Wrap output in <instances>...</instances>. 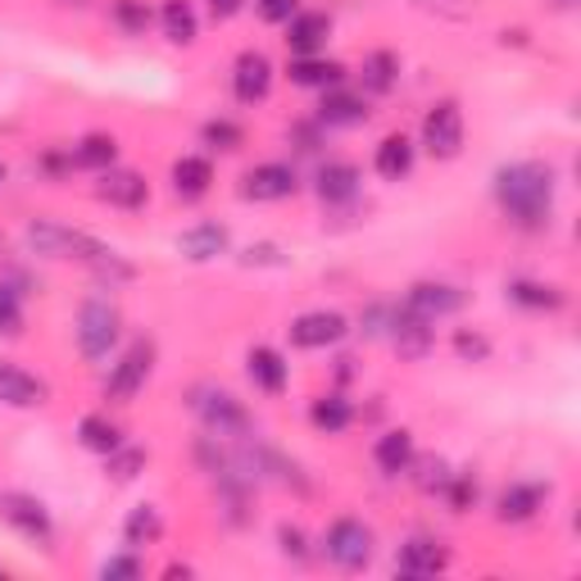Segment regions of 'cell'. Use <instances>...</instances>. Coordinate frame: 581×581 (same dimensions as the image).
Listing matches in <instances>:
<instances>
[{
	"instance_id": "1",
	"label": "cell",
	"mask_w": 581,
	"mask_h": 581,
	"mask_svg": "<svg viewBox=\"0 0 581 581\" xmlns=\"http://www.w3.org/2000/svg\"><path fill=\"white\" fill-rule=\"evenodd\" d=\"M495 201H499V209L509 214V223L523 227V232L550 227V214H555V169L550 164H536V160L505 164V169L495 173Z\"/></svg>"
},
{
	"instance_id": "2",
	"label": "cell",
	"mask_w": 581,
	"mask_h": 581,
	"mask_svg": "<svg viewBox=\"0 0 581 581\" xmlns=\"http://www.w3.org/2000/svg\"><path fill=\"white\" fill-rule=\"evenodd\" d=\"M23 241L32 255H46V259H77V263H96L109 255L105 241L87 237V232H77V227H64V223H51V218H32L28 232H23Z\"/></svg>"
},
{
	"instance_id": "3",
	"label": "cell",
	"mask_w": 581,
	"mask_h": 581,
	"mask_svg": "<svg viewBox=\"0 0 581 581\" xmlns=\"http://www.w3.org/2000/svg\"><path fill=\"white\" fill-rule=\"evenodd\" d=\"M191 409L201 413L205 432H209L214 441H241V437H250V428H255L250 409H246L237 396H232V391H223V386H196V391H191Z\"/></svg>"
},
{
	"instance_id": "4",
	"label": "cell",
	"mask_w": 581,
	"mask_h": 581,
	"mask_svg": "<svg viewBox=\"0 0 581 581\" xmlns=\"http://www.w3.org/2000/svg\"><path fill=\"white\" fill-rule=\"evenodd\" d=\"M119 332H123L119 304L96 295V300H87L83 309H77V351H83V359H92V364L109 359V351L119 345Z\"/></svg>"
},
{
	"instance_id": "5",
	"label": "cell",
	"mask_w": 581,
	"mask_h": 581,
	"mask_svg": "<svg viewBox=\"0 0 581 581\" xmlns=\"http://www.w3.org/2000/svg\"><path fill=\"white\" fill-rule=\"evenodd\" d=\"M373 550H377L373 527H364L359 518H336L327 527V536H323V555L341 572H364L373 563Z\"/></svg>"
},
{
	"instance_id": "6",
	"label": "cell",
	"mask_w": 581,
	"mask_h": 581,
	"mask_svg": "<svg viewBox=\"0 0 581 581\" xmlns=\"http://www.w3.org/2000/svg\"><path fill=\"white\" fill-rule=\"evenodd\" d=\"M0 518H6L23 540H32V546H51V536H55L51 509L28 491H0Z\"/></svg>"
},
{
	"instance_id": "7",
	"label": "cell",
	"mask_w": 581,
	"mask_h": 581,
	"mask_svg": "<svg viewBox=\"0 0 581 581\" xmlns=\"http://www.w3.org/2000/svg\"><path fill=\"white\" fill-rule=\"evenodd\" d=\"M422 150L432 160H454L463 150V109L459 100H437L428 114H422Z\"/></svg>"
},
{
	"instance_id": "8",
	"label": "cell",
	"mask_w": 581,
	"mask_h": 581,
	"mask_svg": "<svg viewBox=\"0 0 581 581\" xmlns=\"http://www.w3.org/2000/svg\"><path fill=\"white\" fill-rule=\"evenodd\" d=\"M150 373H154V341H137L132 351L114 364V373L105 381V400H114V405L137 400V391L150 381Z\"/></svg>"
},
{
	"instance_id": "9",
	"label": "cell",
	"mask_w": 581,
	"mask_h": 581,
	"mask_svg": "<svg viewBox=\"0 0 581 581\" xmlns=\"http://www.w3.org/2000/svg\"><path fill=\"white\" fill-rule=\"evenodd\" d=\"M463 304H469V291H459V287H450V282H413L409 295H405V309H409V314L428 319V323L459 314Z\"/></svg>"
},
{
	"instance_id": "10",
	"label": "cell",
	"mask_w": 581,
	"mask_h": 581,
	"mask_svg": "<svg viewBox=\"0 0 581 581\" xmlns=\"http://www.w3.org/2000/svg\"><path fill=\"white\" fill-rule=\"evenodd\" d=\"M345 332H351L345 314H336V309H314V314H300L291 323V345L295 351H327Z\"/></svg>"
},
{
	"instance_id": "11",
	"label": "cell",
	"mask_w": 581,
	"mask_h": 581,
	"mask_svg": "<svg viewBox=\"0 0 581 581\" xmlns=\"http://www.w3.org/2000/svg\"><path fill=\"white\" fill-rule=\"evenodd\" d=\"M232 92H237L241 105H259L273 92V60L263 51H241L237 64H232Z\"/></svg>"
},
{
	"instance_id": "12",
	"label": "cell",
	"mask_w": 581,
	"mask_h": 581,
	"mask_svg": "<svg viewBox=\"0 0 581 581\" xmlns=\"http://www.w3.org/2000/svg\"><path fill=\"white\" fill-rule=\"evenodd\" d=\"M445 568H450V546L437 536H409L396 555V572L405 577H437Z\"/></svg>"
},
{
	"instance_id": "13",
	"label": "cell",
	"mask_w": 581,
	"mask_h": 581,
	"mask_svg": "<svg viewBox=\"0 0 581 581\" xmlns=\"http://www.w3.org/2000/svg\"><path fill=\"white\" fill-rule=\"evenodd\" d=\"M295 169L291 164H255L246 177H241V201H287L295 196Z\"/></svg>"
},
{
	"instance_id": "14",
	"label": "cell",
	"mask_w": 581,
	"mask_h": 581,
	"mask_svg": "<svg viewBox=\"0 0 581 581\" xmlns=\"http://www.w3.org/2000/svg\"><path fill=\"white\" fill-rule=\"evenodd\" d=\"M96 196L114 209H141L150 201V182L137 169H105L96 182Z\"/></svg>"
},
{
	"instance_id": "15",
	"label": "cell",
	"mask_w": 581,
	"mask_h": 581,
	"mask_svg": "<svg viewBox=\"0 0 581 581\" xmlns=\"http://www.w3.org/2000/svg\"><path fill=\"white\" fill-rule=\"evenodd\" d=\"M546 499H550V491L540 482H514L495 495V518L499 523H531L540 509H546Z\"/></svg>"
},
{
	"instance_id": "16",
	"label": "cell",
	"mask_w": 581,
	"mask_h": 581,
	"mask_svg": "<svg viewBox=\"0 0 581 581\" xmlns=\"http://www.w3.org/2000/svg\"><path fill=\"white\" fill-rule=\"evenodd\" d=\"M46 396H51V391H46L42 377H32V373H23L19 364L0 359V400H6L10 409H42Z\"/></svg>"
},
{
	"instance_id": "17",
	"label": "cell",
	"mask_w": 581,
	"mask_h": 581,
	"mask_svg": "<svg viewBox=\"0 0 581 581\" xmlns=\"http://www.w3.org/2000/svg\"><path fill=\"white\" fill-rule=\"evenodd\" d=\"M332 36V19L319 10H295L287 19V51L291 55H319Z\"/></svg>"
},
{
	"instance_id": "18",
	"label": "cell",
	"mask_w": 581,
	"mask_h": 581,
	"mask_svg": "<svg viewBox=\"0 0 581 581\" xmlns=\"http://www.w3.org/2000/svg\"><path fill=\"white\" fill-rule=\"evenodd\" d=\"M227 246H232V232L223 223H196L177 237V255L191 263H209V259L227 255Z\"/></svg>"
},
{
	"instance_id": "19",
	"label": "cell",
	"mask_w": 581,
	"mask_h": 581,
	"mask_svg": "<svg viewBox=\"0 0 581 581\" xmlns=\"http://www.w3.org/2000/svg\"><path fill=\"white\" fill-rule=\"evenodd\" d=\"M246 373H250V381L259 386L263 396H282L287 377H291V364L282 359V351H273V345H255V351L246 355Z\"/></svg>"
},
{
	"instance_id": "20",
	"label": "cell",
	"mask_w": 581,
	"mask_h": 581,
	"mask_svg": "<svg viewBox=\"0 0 581 581\" xmlns=\"http://www.w3.org/2000/svg\"><path fill=\"white\" fill-rule=\"evenodd\" d=\"M386 336L396 341L400 359H422V355L432 351V323H428V319H418V314H409L405 304L391 314V332H386Z\"/></svg>"
},
{
	"instance_id": "21",
	"label": "cell",
	"mask_w": 581,
	"mask_h": 581,
	"mask_svg": "<svg viewBox=\"0 0 581 581\" xmlns=\"http://www.w3.org/2000/svg\"><path fill=\"white\" fill-rule=\"evenodd\" d=\"M319 123L323 128H359V123H368V100L355 96V92L327 87L323 105H319Z\"/></svg>"
},
{
	"instance_id": "22",
	"label": "cell",
	"mask_w": 581,
	"mask_h": 581,
	"mask_svg": "<svg viewBox=\"0 0 581 581\" xmlns=\"http://www.w3.org/2000/svg\"><path fill=\"white\" fill-rule=\"evenodd\" d=\"M359 169L355 164H345V160H336V164H323L319 169V196L327 201V205H351L355 196H359Z\"/></svg>"
},
{
	"instance_id": "23",
	"label": "cell",
	"mask_w": 581,
	"mask_h": 581,
	"mask_svg": "<svg viewBox=\"0 0 581 581\" xmlns=\"http://www.w3.org/2000/svg\"><path fill=\"white\" fill-rule=\"evenodd\" d=\"M209 186H214V164L205 160V154H182V160L173 164V191L182 201H201Z\"/></svg>"
},
{
	"instance_id": "24",
	"label": "cell",
	"mask_w": 581,
	"mask_h": 581,
	"mask_svg": "<svg viewBox=\"0 0 581 581\" xmlns=\"http://www.w3.org/2000/svg\"><path fill=\"white\" fill-rule=\"evenodd\" d=\"M373 169H377L386 182L409 177V169H413V141H409L405 132L381 137V146H377V154H373Z\"/></svg>"
},
{
	"instance_id": "25",
	"label": "cell",
	"mask_w": 581,
	"mask_h": 581,
	"mask_svg": "<svg viewBox=\"0 0 581 581\" xmlns=\"http://www.w3.org/2000/svg\"><path fill=\"white\" fill-rule=\"evenodd\" d=\"M287 73H291L295 87H319V92L341 87V77H345V68L336 60H323V55H295Z\"/></svg>"
},
{
	"instance_id": "26",
	"label": "cell",
	"mask_w": 581,
	"mask_h": 581,
	"mask_svg": "<svg viewBox=\"0 0 581 581\" xmlns=\"http://www.w3.org/2000/svg\"><path fill=\"white\" fill-rule=\"evenodd\" d=\"M409 459H413V432L396 428V432L377 437V445H373V463H377V469H381L386 477H400V473L409 469Z\"/></svg>"
},
{
	"instance_id": "27",
	"label": "cell",
	"mask_w": 581,
	"mask_h": 581,
	"mask_svg": "<svg viewBox=\"0 0 581 581\" xmlns=\"http://www.w3.org/2000/svg\"><path fill=\"white\" fill-rule=\"evenodd\" d=\"M359 77H364V92H373V96L396 92V87H400V55H396V51H373V55L364 60Z\"/></svg>"
},
{
	"instance_id": "28",
	"label": "cell",
	"mask_w": 581,
	"mask_h": 581,
	"mask_svg": "<svg viewBox=\"0 0 581 581\" xmlns=\"http://www.w3.org/2000/svg\"><path fill=\"white\" fill-rule=\"evenodd\" d=\"M309 422H314L323 437H341L355 422V409H351V400H345V396L332 391V396H319L314 400V409H309Z\"/></svg>"
},
{
	"instance_id": "29",
	"label": "cell",
	"mask_w": 581,
	"mask_h": 581,
	"mask_svg": "<svg viewBox=\"0 0 581 581\" xmlns=\"http://www.w3.org/2000/svg\"><path fill=\"white\" fill-rule=\"evenodd\" d=\"M160 23H164V36H169L173 46H191V42L201 36V23H196V10H191V0H164Z\"/></svg>"
},
{
	"instance_id": "30",
	"label": "cell",
	"mask_w": 581,
	"mask_h": 581,
	"mask_svg": "<svg viewBox=\"0 0 581 581\" xmlns=\"http://www.w3.org/2000/svg\"><path fill=\"white\" fill-rule=\"evenodd\" d=\"M114 160H119V141H114L109 132H92L73 146V164L77 169H114Z\"/></svg>"
},
{
	"instance_id": "31",
	"label": "cell",
	"mask_w": 581,
	"mask_h": 581,
	"mask_svg": "<svg viewBox=\"0 0 581 581\" xmlns=\"http://www.w3.org/2000/svg\"><path fill=\"white\" fill-rule=\"evenodd\" d=\"M164 536V518L154 505H137L123 523V540H128V550H141V546H154V540Z\"/></svg>"
},
{
	"instance_id": "32",
	"label": "cell",
	"mask_w": 581,
	"mask_h": 581,
	"mask_svg": "<svg viewBox=\"0 0 581 581\" xmlns=\"http://www.w3.org/2000/svg\"><path fill=\"white\" fill-rule=\"evenodd\" d=\"M77 441H83V450H92V454H109L114 445H123V432L114 428L105 413H87L77 422Z\"/></svg>"
},
{
	"instance_id": "33",
	"label": "cell",
	"mask_w": 581,
	"mask_h": 581,
	"mask_svg": "<svg viewBox=\"0 0 581 581\" xmlns=\"http://www.w3.org/2000/svg\"><path fill=\"white\" fill-rule=\"evenodd\" d=\"M146 463H150V454L141 445H114L105 454V477L109 482H137L146 473Z\"/></svg>"
},
{
	"instance_id": "34",
	"label": "cell",
	"mask_w": 581,
	"mask_h": 581,
	"mask_svg": "<svg viewBox=\"0 0 581 581\" xmlns=\"http://www.w3.org/2000/svg\"><path fill=\"white\" fill-rule=\"evenodd\" d=\"M509 300L514 304H523V309H546V314H555V309H563V291L559 287H550V282H509Z\"/></svg>"
},
{
	"instance_id": "35",
	"label": "cell",
	"mask_w": 581,
	"mask_h": 581,
	"mask_svg": "<svg viewBox=\"0 0 581 581\" xmlns=\"http://www.w3.org/2000/svg\"><path fill=\"white\" fill-rule=\"evenodd\" d=\"M405 473H413V486H418V491L437 495V491H445V482H450V463H445L441 454H413Z\"/></svg>"
},
{
	"instance_id": "36",
	"label": "cell",
	"mask_w": 581,
	"mask_h": 581,
	"mask_svg": "<svg viewBox=\"0 0 581 581\" xmlns=\"http://www.w3.org/2000/svg\"><path fill=\"white\" fill-rule=\"evenodd\" d=\"M409 6L418 14H432V19H445V23H463V19H473L477 0H409Z\"/></svg>"
},
{
	"instance_id": "37",
	"label": "cell",
	"mask_w": 581,
	"mask_h": 581,
	"mask_svg": "<svg viewBox=\"0 0 581 581\" xmlns=\"http://www.w3.org/2000/svg\"><path fill=\"white\" fill-rule=\"evenodd\" d=\"M441 495L450 499L454 514H469V509L477 505V477H473V473H450V482H445Z\"/></svg>"
},
{
	"instance_id": "38",
	"label": "cell",
	"mask_w": 581,
	"mask_h": 581,
	"mask_svg": "<svg viewBox=\"0 0 581 581\" xmlns=\"http://www.w3.org/2000/svg\"><path fill=\"white\" fill-rule=\"evenodd\" d=\"M0 336H23V300L10 282H0Z\"/></svg>"
},
{
	"instance_id": "39",
	"label": "cell",
	"mask_w": 581,
	"mask_h": 581,
	"mask_svg": "<svg viewBox=\"0 0 581 581\" xmlns=\"http://www.w3.org/2000/svg\"><path fill=\"white\" fill-rule=\"evenodd\" d=\"M201 137H205V146H209V150H227V154L246 146V132H241L237 123H232V119H214V123H205V132H201Z\"/></svg>"
},
{
	"instance_id": "40",
	"label": "cell",
	"mask_w": 581,
	"mask_h": 581,
	"mask_svg": "<svg viewBox=\"0 0 581 581\" xmlns=\"http://www.w3.org/2000/svg\"><path fill=\"white\" fill-rule=\"evenodd\" d=\"M114 23H119L128 36H141L150 28V10L146 0H114Z\"/></svg>"
},
{
	"instance_id": "41",
	"label": "cell",
	"mask_w": 581,
	"mask_h": 581,
	"mask_svg": "<svg viewBox=\"0 0 581 581\" xmlns=\"http://www.w3.org/2000/svg\"><path fill=\"white\" fill-rule=\"evenodd\" d=\"M454 355H459L463 364H486V359H491V341H486L482 332L459 327V332H454Z\"/></svg>"
},
{
	"instance_id": "42",
	"label": "cell",
	"mask_w": 581,
	"mask_h": 581,
	"mask_svg": "<svg viewBox=\"0 0 581 581\" xmlns=\"http://www.w3.org/2000/svg\"><path fill=\"white\" fill-rule=\"evenodd\" d=\"M141 572H146V568H141L137 555H114V559L100 563V577H105V581H137Z\"/></svg>"
},
{
	"instance_id": "43",
	"label": "cell",
	"mask_w": 581,
	"mask_h": 581,
	"mask_svg": "<svg viewBox=\"0 0 581 581\" xmlns=\"http://www.w3.org/2000/svg\"><path fill=\"white\" fill-rule=\"evenodd\" d=\"M278 546H282V555H287V559H295V563H300V559H309L304 531H300V527H291V523H282V527H278Z\"/></svg>"
},
{
	"instance_id": "44",
	"label": "cell",
	"mask_w": 581,
	"mask_h": 581,
	"mask_svg": "<svg viewBox=\"0 0 581 581\" xmlns=\"http://www.w3.org/2000/svg\"><path fill=\"white\" fill-rule=\"evenodd\" d=\"M255 14L263 23H287L295 14V0H255Z\"/></svg>"
},
{
	"instance_id": "45",
	"label": "cell",
	"mask_w": 581,
	"mask_h": 581,
	"mask_svg": "<svg viewBox=\"0 0 581 581\" xmlns=\"http://www.w3.org/2000/svg\"><path fill=\"white\" fill-rule=\"evenodd\" d=\"M391 314H396V309L373 304L368 314H364V336H386V332H391Z\"/></svg>"
},
{
	"instance_id": "46",
	"label": "cell",
	"mask_w": 581,
	"mask_h": 581,
	"mask_svg": "<svg viewBox=\"0 0 581 581\" xmlns=\"http://www.w3.org/2000/svg\"><path fill=\"white\" fill-rule=\"evenodd\" d=\"M241 263H278V268H282L287 259H282V250H278V246H268V241H263V246H250V250L241 255Z\"/></svg>"
},
{
	"instance_id": "47",
	"label": "cell",
	"mask_w": 581,
	"mask_h": 581,
	"mask_svg": "<svg viewBox=\"0 0 581 581\" xmlns=\"http://www.w3.org/2000/svg\"><path fill=\"white\" fill-rule=\"evenodd\" d=\"M241 6H246V0H209V14L223 23V19H232V14H241Z\"/></svg>"
},
{
	"instance_id": "48",
	"label": "cell",
	"mask_w": 581,
	"mask_h": 581,
	"mask_svg": "<svg viewBox=\"0 0 581 581\" xmlns=\"http://www.w3.org/2000/svg\"><path fill=\"white\" fill-rule=\"evenodd\" d=\"M164 577H169V581H173V577H191V568H186V563H169Z\"/></svg>"
},
{
	"instance_id": "49",
	"label": "cell",
	"mask_w": 581,
	"mask_h": 581,
	"mask_svg": "<svg viewBox=\"0 0 581 581\" xmlns=\"http://www.w3.org/2000/svg\"><path fill=\"white\" fill-rule=\"evenodd\" d=\"M60 6H87V0H60Z\"/></svg>"
},
{
	"instance_id": "50",
	"label": "cell",
	"mask_w": 581,
	"mask_h": 581,
	"mask_svg": "<svg viewBox=\"0 0 581 581\" xmlns=\"http://www.w3.org/2000/svg\"><path fill=\"white\" fill-rule=\"evenodd\" d=\"M6 173H10V169H6V164H0V182H6Z\"/></svg>"
},
{
	"instance_id": "51",
	"label": "cell",
	"mask_w": 581,
	"mask_h": 581,
	"mask_svg": "<svg viewBox=\"0 0 581 581\" xmlns=\"http://www.w3.org/2000/svg\"><path fill=\"white\" fill-rule=\"evenodd\" d=\"M0 581H6V572H0Z\"/></svg>"
}]
</instances>
